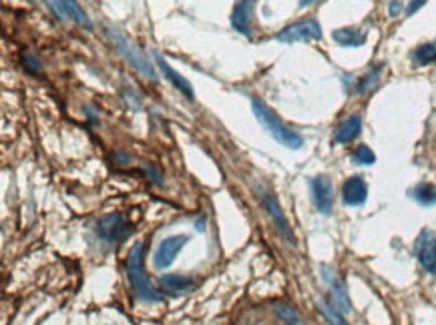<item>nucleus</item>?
<instances>
[{"mask_svg": "<svg viewBox=\"0 0 436 325\" xmlns=\"http://www.w3.org/2000/svg\"><path fill=\"white\" fill-rule=\"evenodd\" d=\"M145 243H137L133 249L127 255V279L131 283V289L139 301L143 303H161L163 296L159 291H155V287L151 285L147 271H145Z\"/></svg>", "mask_w": 436, "mask_h": 325, "instance_id": "f257e3e1", "label": "nucleus"}, {"mask_svg": "<svg viewBox=\"0 0 436 325\" xmlns=\"http://www.w3.org/2000/svg\"><path fill=\"white\" fill-rule=\"evenodd\" d=\"M252 109H254V115L261 123V127L268 131V133L287 148H300L304 147V139L296 131H292L287 125H284V120L278 117L270 106L266 103H261L259 99H254L252 101Z\"/></svg>", "mask_w": 436, "mask_h": 325, "instance_id": "f03ea898", "label": "nucleus"}, {"mask_svg": "<svg viewBox=\"0 0 436 325\" xmlns=\"http://www.w3.org/2000/svg\"><path fill=\"white\" fill-rule=\"evenodd\" d=\"M109 36H111V41L115 43L117 46V50H119L121 57H125V59L131 62V67L139 71L141 74H145L147 78H157V73H155V69H153V64H151V60L133 45V41H129L123 32L115 29H109Z\"/></svg>", "mask_w": 436, "mask_h": 325, "instance_id": "7ed1b4c3", "label": "nucleus"}, {"mask_svg": "<svg viewBox=\"0 0 436 325\" xmlns=\"http://www.w3.org/2000/svg\"><path fill=\"white\" fill-rule=\"evenodd\" d=\"M320 39H322V27L312 18L296 22L278 34V41L282 43H306V41H320Z\"/></svg>", "mask_w": 436, "mask_h": 325, "instance_id": "20e7f679", "label": "nucleus"}, {"mask_svg": "<svg viewBox=\"0 0 436 325\" xmlns=\"http://www.w3.org/2000/svg\"><path fill=\"white\" fill-rule=\"evenodd\" d=\"M320 271H322V277H324V281H326V285L330 287L332 303H334L338 310L342 311V313H352V303H350V297H348L344 281L338 277V273H336L332 267L322 265L320 267Z\"/></svg>", "mask_w": 436, "mask_h": 325, "instance_id": "39448f33", "label": "nucleus"}, {"mask_svg": "<svg viewBox=\"0 0 436 325\" xmlns=\"http://www.w3.org/2000/svg\"><path fill=\"white\" fill-rule=\"evenodd\" d=\"M97 233L107 243H115L131 233V225L119 213H111L97 223Z\"/></svg>", "mask_w": 436, "mask_h": 325, "instance_id": "423d86ee", "label": "nucleus"}, {"mask_svg": "<svg viewBox=\"0 0 436 325\" xmlns=\"http://www.w3.org/2000/svg\"><path fill=\"white\" fill-rule=\"evenodd\" d=\"M414 251H416V259L422 265V269L430 275H436V233L435 231H422L418 239H416V245H414Z\"/></svg>", "mask_w": 436, "mask_h": 325, "instance_id": "0eeeda50", "label": "nucleus"}, {"mask_svg": "<svg viewBox=\"0 0 436 325\" xmlns=\"http://www.w3.org/2000/svg\"><path fill=\"white\" fill-rule=\"evenodd\" d=\"M187 241H189V237L185 235H171L163 239L159 243L157 251H155V267L157 269H167V267L177 259V255L185 247Z\"/></svg>", "mask_w": 436, "mask_h": 325, "instance_id": "6e6552de", "label": "nucleus"}, {"mask_svg": "<svg viewBox=\"0 0 436 325\" xmlns=\"http://www.w3.org/2000/svg\"><path fill=\"white\" fill-rule=\"evenodd\" d=\"M264 205H266V211H268V215L271 217L273 225L278 227L280 235L284 237L287 243L294 247V245H296V235H294V231H292V227H289V223H287L286 215H284V211L280 207L278 199H275L271 193H266V195H264Z\"/></svg>", "mask_w": 436, "mask_h": 325, "instance_id": "1a4fd4ad", "label": "nucleus"}, {"mask_svg": "<svg viewBox=\"0 0 436 325\" xmlns=\"http://www.w3.org/2000/svg\"><path fill=\"white\" fill-rule=\"evenodd\" d=\"M48 4L53 6L55 15L60 16L62 20H73L83 29H90L89 16L79 6L76 0H48Z\"/></svg>", "mask_w": 436, "mask_h": 325, "instance_id": "9d476101", "label": "nucleus"}, {"mask_svg": "<svg viewBox=\"0 0 436 325\" xmlns=\"http://www.w3.org/2000/svg\"><path fill=\"white\" fill-rule=\"evenodd\" d=\"M312 195H314V203L320 213L328 215L334 207V187L332 181L326 175H320L312 181Z\"/></svg>", "mask_w": 436, "mask_h": 325, "instance_id": "9b49d317", "label": "nucleus"}, {"mask_svg": "<svg viewBox=\"0 0 436 325\" xmlns=\"http://www.w3.org/2000/svg\"><path fill=\"white\" fill-rule=\"evenodd\" d=\"M196 287V281L181 275V273H169L159 277V289L169 296H185Z\"/></svg>", "mask_w": 436, "mask_h": 325, "instance_id": "f8f14e48", "label": "nucleus"}, {"mask_svg": "<svg viewBox=\"0 0 436 325\" xmlns=\"http://www.w3.org/2000/svg\"><path fill=\"white\" fill-rule=\"evenodd\" d=\"M368 197V185L362 177H350L342 185V199L350 207H358Z\"/></svg>", "mask_w": 436, "mask_h": 325, "instance_id": "ddd939ff", "label": "nucleus"}, {"mask_svg": "<svg viewBox=\"0 0 436 325\" xmlns=\"http://www.w3.org/2000/svg\"><path fill=\"white\" fill-rule=\"evenodd\" d=\"M155 60H157V64H159V69H161V73L165 74V78L175 87V89L179 90L181 95H185L189 101H196V92H193V89H191V85H189V81L185 78V76H181L177 71H173L169 64L165 62V59L157 53L155 55Z\"/></svg>", "mask_w": 436, "mask_h": 325, "instance_id": "4468645a", "label": "nucleus"}, {"mask_svg": "<svg viewBox=\"0 0 436 325\" xmlns=\"http://www.w3.org/2000/svg\"><path fill=\"white\" fill-rule=\"evenodd\" d=\"M252 6H254V0H240L233 8V15H231V25L233 29L241 32V34H250V20H252Z\"/></svg>", "mask_w": 436, "mask_h": 325, "instance_id": "2eb2a0df", "label": "nucleus"}, {"mask_svg": "<svg viewBox=\"0 0 436 325\" xmlns=\"http://www.w3.org/2000/svg\"><path fill=\"white\" fill-rule=\"evenodd\" d=\"M362 131V118L358 115H354V117H348L338 129H336V134H334V139H336V143H342V145H346V143H352Z\"/></svg>", "mask_w": 436, "mask_h": 325, "instance_id": "dca6fc26", "label": "nucleus"}, {"mask_svg": "<svg viewBox=\"0 0 436 325\" xmlns=\"http://www.w3.org/2000/svg\"><path fill=\"white\" fill-rule=\"evenodd\" d=\"M334 41L340 46H362L366 43V34L358 29L346 27V29L334 30Z\"/></svg>", "mask_w": 436, "mask_h": 325, "instance_id": "f3484780", "label": "nucleus"}, {"mask_svg": "<svg viewBox=\"0 0 436 325\" xmlns=\"http://www.w3.org/2000/svg\"><path fill=\"white\" fill-rule=\"evenodd\" d=\"M273 311H275V315L286 325H306V321H304V317H301L300 313L294 310L292 305H287V303H275Z\"/></svg>", "mask_w": 436, "mask_h": 325, "instance_id": "a211bd4d", "label": "nucleus"}, {"mask_svg": "<svg viewBox=\"0 0 436 325\" xmlns=\"http://www.w3.org/2000/svg\"><path fill=\"white\" fill-rule=\"evenodd\" d=\"M318 305H320V311L322 315L326 317V321L330 325H348L346 319L342 317V311L338 310L332 301H326V299H318Z\"/></svg>", "mask_w": 436, "mask_h": 325, "instance_id": "6ab92c4d", "label": "nucleus"}, {"mask_svg": "<svg viewBox=\"0 0 436 325\" xmlns=\"http://www.w3.org/2000/svg\"><path fill=\"white\" fill-rule=\"evenodd\" d=\"M412 197L422 203V205H435L436 203V189L432 185H418L414 193H412Z\"/></svg>", "mask_w": 436, "mask_h": 325, "instance_id": "aec40b11", "label": "nucleus"}, {"mask_svg": "<svg viewBox=\"0 0 436 325\" xmlns=\"http://www.w3.org/2000/svg\"><path fill=\"white\" fill-rule=\"evenodd\" d=\"M414 60L422 64V67H426V64H430V62H435L436 60V45H422L416 48V53H414Z\"/></svg>", "mask_w": 436, "mask_h": 325, "instance_id": "412c9836", "label": "nucleus"}, {"mask_svg": "<svg viewBox=\"0 0 436 325\" xmlns=\"http://www.w3.org/2000/svg\"><path fill=\"white\" fill-rule=\"evenodd\" d=\"M352 159H354V162H358V165H374L376 162V155H374V151L368 147V145H360V147H356V151L352 153Z\"/></svg>", "mask_w": 436, "mask_h": 325, "instance_id": "4be33fe9", "label": "nucleus"}, {"mask_svg": "<svg viewBox=\"0 0 436 325\" xmlns=\"http://www.w3.org/2000/svg\"><path fill=\"white\" fill-rule=\"evenodd\" d=\"M22 59H25V64L29 67L30 73H41L43 64H41V60L36 59V55H34V53H30V50H27V53L22 55Z\"/></svg>", "mask_w": 436, "mask_h": 325, "instance_id": "5701e85b", "label": "nucleus"}, {"mask_svg": "<svg viewBox=\"0 0 436 325\" xmlns=\"http://www.w3.org/2000/svg\"><path fill=\"white\" fill-rule=\"evenodd\" d=\"M388 13L390 16H398L402 13V4H400V0H390V4H388Z\"/></svg>", "mask_w": 436, "mask_h": 325, "instance_id": "b1692460", "label": "nucleus"}, {"mask_svg": "<svg viewBox=\"0 0 436 325\" xmlns=\"http://www.w3.org/2000/svg\"><path fill=\"white\" fill-rule=\"evenodd\" d=\"M424 2L426 0H410V4H408V11H407V15H414L421 6H424Z\"/></svg>", "mask_w": 436, "mask_h": 325, "instance_id": "393cba45", "label": "nucleus"}, {"mask_svg": "<svg viewBox=\"0 0 436 325\" xmlns=\"http://www.w3.org/2000/svg\"><path fill=\"white\" fill-rule=\"evenodd\" d=\"M312 2H316V0H300V6H308V4H312Z\"/></svg>", "mask_w": 436, "mask_h": 325, "instance_id": "a878e982", "label": "nucleus"}]
</instances>
